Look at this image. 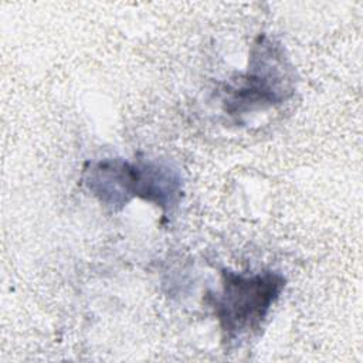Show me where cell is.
Wrapping results in <instances>:
<instances>
[{
	"label": "cell",
	"mask_w": 363,
	"mask_h": 363,
	"mask_svg": "<svg viewBox=\"0 0 363 363\" xmlns=\"http://www.w3.org/2000/svg\"><path fill=\"white\" fill-rule=\"evenodd\" d=\"M295 91V75L282 44L267 34L250 48L247 69L224 86L223 111L235 119L284 104Z\"/></svg>",
	"instance_id": "3"
},
{
	"label": "cell",
	"mask_w": 363,
	"mask_h": 363,
	"mask_svg": "<svg viewBox=\"0 0 363 363\" xmlns=\"http://www.w3.org/2000/svg\"><path fill=\"white\" fill-rule=\"evenodd\" d=\"M220 285V291L207 294V302L217 318L223 342L240 345L259 333L286 286V278L272 269L247 274L224 268Z\"/></svg>",
	"instance_id": "2"
},
{
	"label": "cell",
	"mask_w": 363,
	"mask_h": 363,
	"mask_svg": "<svg viewBox=\"0 0 363 363\" xmlns=\"http://www.w3.org/2000/svg\"><path fill=\"white\" fill-rule=\"evenodd\" d=\"M81 180L111 211H119L130 200L140 199L167 214L177 208L184 194L180 170L156 159L104 157L86 162Z\"/></svg>",
	"instance_id": "1"
}]
</instances>
